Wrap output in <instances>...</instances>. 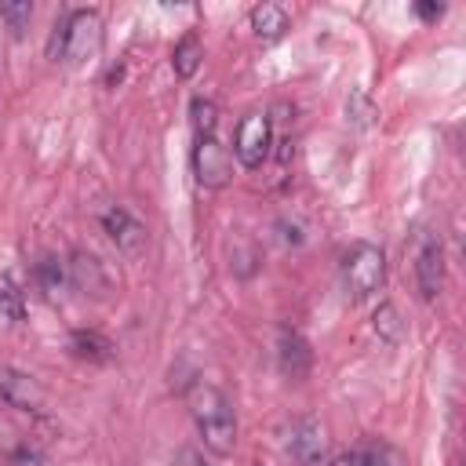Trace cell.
Listing matches in <instances>:
<instances>
[{
	"label": "cell",
	"mask_w": 466,
	"mask_h": 466,
	"mask_svg": "<svg viewBox=\"0 0 466 466\" xmlns=\"http://www.w3.org/2000/svg\"><path fill=\"white\" fill-rule=\"evenodd\" d=\"M186 408H189V419H193L204 448L218 459L233 455V448H237V411H233L229 397L218 386L197 379V382L186 386Z\"/></svg>",
	"instance_id": "obj_1"
},
{
	"label": "cell",
	"mask_w": 466,
	"mask_h": 466,
	"mask_svg": "<svg viewBox=\"0 0 466 466\" xmlns=\"http://www.w3.org/2000/svg\"><path fill=\"white\" fill-rule=\"evenodd\" d=\"M98 47H102V15L91 7H76L55 25V33L47 40V58L76 66V62L98 55Z\"/></svg>",
	"instance_id": "obj_2"
},
{
	"label": "cell",
	"mask_w": 466,
	"mask_h": 466,
	"mask_svg": "<svg viewBox=\"0 0 466 466\" xmlns=\"http://www.w3.org/2000/svg\"><path fill=\"white\" fill-rule=\"evenodd\" d=\"M386 280V255L382 248L368 244V240H357L346 248L342 255V288L353 302H364L371 299Z\"/></svg>",
	"instance_id": "obj_3"
},
{
	"label": "cell",
	"mask_w": 466,
	"mask_h": 466,
	"mask_svg": "<svg viewBox=\"0 0 466 466\" xmlns=\"http://www.w3.org/2000/svg\"><path fill=\"white\" fill-rule=\"evenodd\" d=\"M269 146H273V124L266 113H248L240 124H237V142H233V157L240 167L255 171L266 164L269 157Z\"/></svg>",
	"instance_id": "obj_4"
},
{
	"label": "cell",
	"mask_w": 466,
	"mask_h": 466,
	"mask_svg": "<svg viewBox=\"0 0 466 466\" xmlns=\"http://www.w3.org/2000/svg\"><path fill=\"white\" fill-rule=\"evenodd\" d=\"M193 175L204 189H222L233 178V157L229 149L211 135V138H193Z\"/></svg>",
	"instance_id": "obj_5"
},
{
	"label": "cell",
	"mask_w": 466,
	"mask_h": 466,
	"mask_svg": "<svg viewBox=\"0 0 466 466\" xmlns=\"http://www.w3.org/2000/svg\"><path fill=\"white\" fill-rule=\"evenodd\" d=\"M102 229L109 233V240L116 244V251L124 258H138L146 251V226L127 211V208H106L102 211Z\"/></svg>",
	"instance_id": "obj_6"
},
{
	"label": "cell",
	"mask_w": 466,
	"mask_h": 466,
	"mask_svg": "<svg viewBox=\"0 0 466 466\" xmlns=\"http://www.w3.org/2000/svg\"><path fill=\"white\" fill-rule=\"evenodd\" d=\"M415 284L426 302H433L444 288V248L430 233L419 240V251H415Z\"/></svg>",
	"instance_id": "obj_7"
},
{
	"label": "cell",
	"mask_w": 466,
	"mask_h": 466,
	"mask_svg": "<svg viewBox=\"0 0 466 466\" xmlns=\"http://www.w3.org/2000/svg\"><path fill=\"white\" fill-rule=\"evenodd\" d=\"M288 451L299 466H328V433L317 419H299L288 437Z\"/></svg>",
	"instance_id": "obj_8"
},
{
	"label": "cell",
	"mask_w": 466,
	"mask_h": 466,
	"mask_svg": "<svg viewBox=\"0 0 466 466\" xmlns=\"http://www.w3.org/2000/svg\"><path fill=\"white\" fill-rule=\"evenodd\" d=\"M277 364L288 379H306V371L313 368V350L295 328L277 331Z\"/></svg>",
	"instance_id": "obj_9"
},
{
	"label": "cell",
	"mask_w": 466,
	"mask_h": 466,
	"mask_svg": "<svg viewBox=\"0 0 466 466\" xmlns=\"http://www.w3.org/2000/svg\"><path fill=\"white\" fill-rule=\"evenodd\" d=\"M0 397H4L11 408H18V411H40V408H44V390H40V382H36L33 375H25V371L4 368V371H0Z\"/></svg>",
	"instance_id": "obj_10"
},
{
	"label": "cell",
	"mask_w": 466,
	"mask_h": 466,
	"mask_svg": "<svg viewBox=\"0 0 466 466\" xmlns=\"http://www.w3.org/2000/svg\"><path fill=\"white\" fill-rule=\"evenodd\" d=\"M66 284L76 288V291H84V295H102L109 280H106V269H102V262L95 255L73 251L69 262H66Z\"/></svg>",
	"instance_id": "obj_11"
},
{
	"label": "cell",
	"mask_w": 466,
	"mask_h": 466,
	"mask_svg": "<svg viewBox=\"0 0 466 466\" xmlns=\"http://www.w3.org/2000/svg\"><path fill=\"white\" fill-rule=\"evenodd\" d=\"M251 29L258 40H280L288 29V11L280 4H255L251 7Z\"/></svg>",
	"instance_id": "obj_12"
},
{
	"label": "cell",
	"mask_w": 466,
	"mask_h": 466,
	"mask_svg": "<svg viewBox=\"0 0 466 466\" xmlns=\"http://www.w3.org/2000/svg\"><path fill=\"white\" fill-rule=\"evenodd\" d=\"M69 350L80 357V360H91V364H106L113 360V342L102 335V331H73L69 335Z\"/></svg>",
	"instance_id": "obj_13"
},
{
	"label": "cell",
	"mask_w": 466,
	"mask_h": 466,
	"mask_svg": "<svg viewBox=\"0 0 466 466\" xmlns=\"http://www.w3.org/2000/svg\"><path fill=\"white\" fill-rule=\"evenodd\" d=\"M200 62H204V44H200L197 33H186V36L175 44V51H171V66H175V73H178L182 80H189V76L200 69Z\"/></svg>",
	"instance_id": "obj_14"
},
{
	"label": "cell",
	"mask_w": 466,
	"mask_h": 466,
	"mask_svg": "<svg viewBox=\"0 0 466 466\" xmlns=\"http://www.w3.org/2000/svg\"><path fill=\"white\" fill-rule=\"evenodd\" d=\"M33 280L44 295H55L62 284H66V262L58 255H40L36 266H33Z\"/></svg>",
	"instance_id": "obj_15"
},
{
	"label": "cell",
	"mask_w": 466,
	"mask_h": 466,
	"mask_svg": "<svg viewBox=\"0 0 466 466\" xmlns=\"http://www.w3.org/2000/svg\"><path fill=\"white\" fill-rule=\"evenodd\" d=\"M328 466H393V459L382 444H357V448L342 451L339 459H331Z\"/></svg>",
	"instance_id": "obj_16"
},
{
	"label": "cell",
	"mask_w": 466,
	"mask_h": 466,
	"mask_svg": "<svg viewBox=\"0 0 466 466\" xmlns=\"http://www.w3.org/2000/svg\"><path fill=\"white\" fill-rule=\"evenodd\" d=\"M371 328H375V335H379L382 342H390V346H397V342L404 339V320H400V313H397L393 302H382V306L375 309Z\"/></svg>",
	"instance_id": "obj_17"
},
{
	"label": "cell",
	"mask_w": 466,
	"mask_h": 466,
	"mask_svg": "<svg viewBox=\"0 0 466 466\" xmlns=\"http://www.w3.org/2000/svg\"><path fill=\"white\" fill-rule=\"evenodd\" d=\"M189 120H193V138H211L218 127V106L211 98H193Z\"/></svg>",
	"instance_id": "obj_18"
},
{
	"label": "cell",
	"mask_w": 466,
	"mask_h": 466,
	"mask_svg": "<svg viewBox=\"0 0 466 466\" xmlns=\"http://www.w3.org/2000/svg\"><path fill=\"white\" fill-rule=\"evenodd\" d=\"M0 18L7 22L11 36H22L33 22V4L29 0H7V4H0Z\"/></svg>",
	"instance_id": "obj_19"
},
{
	"label": "cell",
	"mask_w": 466,
	"mask_h": 466,
	"mask_svg": "<svg viewBox=\"0 0 466 466\" xmlns=\"http://www.w3.org/2000/svg\"><path fill=\"white\" fill-rule=\"evenodd\" d=\"M0 313L11 317V320L25 317V299H22V291H18V284L11 277H0Z\"/></svg>",
	"instance_id": "obj_20"
},
{
	"label": "cell",
	"mask_w": 466,
	"mask_h": 466,
	"mask_svg": "<svg viewBox=\"0 0 466 466\" xmlns=\"http://www.w3.org/2000/svg\"><path fill=\"white\" fill-rule=\"evenodd\" d=\"M11 466H44V455L36 451V448H29V444H22L18 451H11V459H7Z\"/></svg>",
	"instance_id": "obj_21"
},
{
	"label": "cell",
	"mask_w": 466,
	"mask_h": 466,
	"mask_svg": "<svg viewBox=\"0 0 466 466\" xmlns=\"http://www.w3.org/2000/svg\"><path fill=\"white\" fill-rule=\"evenodd\" d=\"M175 466H208V462H204V455H200L197 448H178Z\"/></svg>",
	"instance_id": "obj_22"
},
{
	"label": "cell",
	"mask_w": 466,
	"mask_h": 466,
	"mask_svg": "<svg viewBox=\"0 0 466 466\" xmlns=\"http://www.w3.org/2000/svg\"><path fill=\"white\" fill-rule=\"evenodd\" d=\"M415 15H419V18H426V22H433V18H441V15H444V7H441V4H415Z\"/></svg>",
	"instance_id": "obj_23"
}]
</instances>
